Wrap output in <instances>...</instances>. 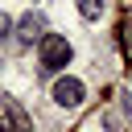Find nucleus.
<instances>
[{
    "label": "nucleus",
    "mask_w": 132,
    "mask_h": 132,
    "mask_svg": "<svg viewBox=\"0 0 132 132\" xmlns=\"http://www.w3.org/2000/svg\"><path fill=\"white\" fill-rule=\"evenodd\" d=\"M37 41H41V70H45V74L62 70V66L70 62V54H74V50H70V41H66V37H58V33H41Z\"/></svg>",
    "instance_id": "f257e3e1"
},
{
    "label": "nucleus",
    "mask_w": 132,
    "mask_h": 132,
    "mask_svg": "<svg viewBox=\"0 0 132 132\" xmlns=\"http://www.w3.org/2000/svg\"><path fill=\"white\" fill-rule=\"evenodd\" d=\"M82 95H87V87H82L78 78H70V74L54 82V103H58V107H78Z\"/></svg>",
    "instance_id": "f03ea898"
},
{
    "label": "nucleus",
    "mask_w": 132,
    "mask_h": 132,
    "mask_svg": "<svg viewBox=\"0 0 132 132\" xmlns=\"http://www.w3.org/2000/svg\"><path fill=\"white\" fill-rule=\"evenodd\" d=\"M41 29H45V16H41V12H25V16L16 21V37H21V41L41 37Z\"/></svg>",
    "instance_id": "7ed1b4c3"
},
{
    "label": "nucleus",
    "mask_w": 132,
    "mask_h": 132,
    "mask_svg": "<svg viewBox=\"0 0 132 132\" xmlns=\"http://www.w3.org/2000/svg\"><path fill=\"white\" fill-rule=\"evenodd\" d=\"M4 116H8V124H12V132H29V120H25V111H21V107H8Z\"/></svg>",
    "instance_id": "20e7f679"
},
{
    "label": "nucleus",
    "mask_w": 132,
    "mask_h": 132,
    "mask_svg": "<svg viewBox=\"0 0 132 132\" xmlns=\"http://www.w3.org/2000/svg\"><path fill=\"white\" fill-rule=\"evenodd\" d=\"M99 8H103V0H78V12H82L87 21H95V16H99Z\"/></svg>",
    "instance_id": "39448f33"
},
{
    "label": "nucleus",
    "mask_w": 132,
    "mask_h": 132,
    "mask_svg": "<svg viewBox=\"0 0 132 132\" xmlns=\"http://www.w3.org/2000/svg\"><path fill=\"white\" fill-rule=\"evenodd\" d=\"M8 25H12V21H8L4 12H0V33H8Z\"/></svg>",
    "instance_id": "423d86ee"
},
{
    "label": "nucleus",
    "mask_w": 132,
    "mask_h": 132,
    "mask_svg": "<svg viewBox=\"0 0 132 132\" xmlns=\"http://www.w3.org/2000/svg\"><path fill=\"white\" fill-rule=\"evenodd\" d=\"M0 132H12V124H8V116H0Z\"/></svg>",
    "instance_id": "0eeeda50"
}]
</instances>
